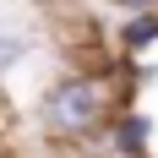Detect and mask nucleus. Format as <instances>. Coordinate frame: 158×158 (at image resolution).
<instances>
[{"mask_svg":"<svg viewBox=\"0 0 158 158\" xmlns=\"http://www.w3.org/2000/svg\"><path fill=\"white\" fill-rule=\"evenodd\" d=\"M38 120L55 142H93V136H109L114 120V98L109 82L98 71H60V77L44 87L38 98Z\"/></svg>","mask_w":158,"mask_h":158,"instance_id":"nucleus-1","label":"nucleus"},{"mask_svg":"<svg viewBox=\"0 0 158 158\" xmlns=\"http://www.w3.org/2000/svg\"><path fill=\"white\" fill-rule=\"evenodd\" d=\"M104 142H109L114 158H147L153 153V114L147 109H114Z\"/></svg>","mask_w":158,"mask_h":158,"instance_id":"nucleus-2","label":"nucleus"},{"mask_svg":"<svg viewBox=\"0 0 158 158\" xmlns=\"http://www.w3.org/2000/svg\"><path fill=\"white\" fill-rule=\"evenodd\" d=\"M114 38H120V55H126V60L147 55V49L158 44V11H126L120 27H114Z\"/></svg>","mask_w":158,"mask_h":158,"instance_id":"nucleus-3","label":"nucleus"},{"mask_svg":"<svg viewBox=\"0 0 158 158\" xmlns=\"http://www.w3.org/2000/svg\"><path fill=\"white\" fill-rule=\"evenodd\" d=\"M27 55H33V38H27V33H0V77L16 71Z\"/></svg>","mask_w":158,"mask_h":158,"instance_id":"nucleus-4","label":"nucleus"},{"mask_svg":"<svg viewBox=\"0 0 158 158\" xmlns=\"http://www.w3.org/2000/svg\"><path fill=\"white\" fill-rule=\"evenodd\" d=\"M120 11H158V0H114Z\"/></svg>","mask_w":158,"mask_h":158,"instance_id":"nucleus-5","label":"nucleus"},{"mask_svg":"<svg viewBox=\"0 0 158 158\" xmlns=\"http://www.w3.org/2000/svg\"><path fill=\"white\" fill-rule=\"evenodd\" d=\"M147 158H153V153H147Z\"/></svg>","mask_w":158,"mask_h":158,"instance_id":"nucleus-6","label":"nucleus"}]
</instances>
